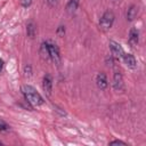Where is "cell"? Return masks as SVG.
Wrapping results in <instances>:
<instances>
[{
  "label": "cell",
  "instance_id": "13",
  "mask_svg": "<svg viewBox=\"0 0 146 146\" xmlns=\"http://www.w3.org/2000/svg\"><path fill=\"white\" fill-rule=\"evenodd\" d=\"M9 125L6 123V122H3V121H0V131H2V132H6V131H8L9 130Z\"/></svg>",
  "mask_w": 146,
  "mask_h": 146
},
{
  "label": "cell",
  "instance_id": "7",
  "mask_svg": "<svg viewBox=\"0 0 146 146\" xmlns=\"http://www.w3.org/2000/svg\"><path fill=\"white\" fill-rule=\"evenodd\" d=\"M96 84H97V87L99 88V89H102V90H104V89H106L107 88V86H108V82H107V78H106V74L105 73H99L98 75H97V78H96Z\"/></svg>",
  "mask_w": 146,
  "mask_h": 146
},
{
  "label": "cell",
  "instance_id": "10",
  "mask_svg": "<svg viewBox=\"0 0 146 146\" xmlns=\"http://www.w3.org/2000/svg\"><path fill=\"white\" fill-rule=\"evenodd\" d=\"M137 11H138V8L136 6H133V5L130 6V8L127 11V19L128 21H133L137 16Z\"/></svg>",
  "mask_w": 146,
  "mask_h": 146
},
{
  "label": "cell",
  "instance_id": "4",
  "mask_svg": "<svg viewBox=\"0 0 146 146\" xmlns=\"http://www.w3.org/2000/svg\"><path fill=\"white\" fill-rule=\"evenodd\" d=\"M108 44H110V48H111L112 55H113L115 58L120 59V58H122V57H123V55H124V51H123L122 47H121V46H120L117 42H115V41L111 40Z\"/></svg>",
  "mask_w": 146,
  "mask_h": 146
},
{
  "label": "cell",
  "instance_id": "11",
  "mask_svg": "<svg viewBox=\"0 0 146 146\" xmlns=\"http://www.w3.org/2000/svg\"><path fill=\"white\" fill-rule=\"evenodd\" d=\"M26 33H27V35L30 38H34V35L36 33V27H35V25H34L33 22H30L26 25Z\"/></svg>",
  "mask_w": 146,
  "mask_h": 146
},
{
  "label": "cell",
  "instance_id": "16",
  "mask_svg": "<svg viewBox=\"0 0 146 146\" xmlns=\"http://www.w3.org/2000/svg\"><path fill=\"white\" fill-rule=\"evenodd\" d=\"M110 145H127V144L121 141V140H113V141L110 143Z\"/></svg>",
  "mask_w": 146,
  "mask_h": 146
},
{
  "label": "cell",
  "instance_id": "15",
  "mask_svg": "<svg viewBox=\"0 0 146 146\" xmlns=\"http://www.w3.org/2000/svg\"><path fill=\"white\" fill-rule=\"evenodd\" d=\"M32 3V0H21V5L23 7H29Z\"/></svg>",
  "mask_w": 146,
  "mask_h": 146
},
{
  "label": "cell",
  "instance_id": "18",
  "mask_svg": "<svg viewBox=\"0 0 146 146\" xmlns=\"http://www.w3.org/2000/svg\"><path fill=\"white\" fill-rule=\"evenodd\" d=\"M47 2H48L49 6H51V7H54V6L57 5V0H47Z\"/></svg>",
  "mask_w": 146,
  "mask_h": 146
},
{
  "label": "cell",
  "instance_id": "8",
  "mask_svg": "<svg viewBox=\"0 0 146 146\" xmlns=\"http://www.w3.org/2000/svg\"><path fill=\"white\" fill-rule=\"evenodd\" d=\"M122 58H123V60H124V64H125L128 67H130V68H136V66H137V60H136V58H135L133 55H131V54H124Z\"/></svg>",
  "mask_w": 146,
  "mask_h": 146
},
{
  "label": "cell",
  "instance_id": "9",
  "mask_svg": "<svg viewBox=\"0 0 146 146\" xmlns=\"http://www.w3.org/2000/svg\"><path fill=\"white\" fill-rule=\"evenodd\" d=\"M138 40H139L138 30H137L136 27H132V29L130 30V32H129V43H130L132 47H135V46H137Z\"/></svg>",
  "mask_w": 146,
  "mask_h": 146
},
{
  "label": "cell",
  "instance_id": "19",
  "mask_svg": "<svg viewBox=\"0 0 146 146\" xmlns=\"http://www.w3.org/2000/svg\"><path fill=\"white\" fill-rule=\"evenodd\" d=\"M2 68H3V60H2L1 58H0V73H1Z\"/></svg>",
  "mask_w": 146,
  "mask_h": 146
},
{
  "label": "cell",
  "instance_id": "14",
  "mask_svg": "<svg viewBox=\"0 0 146 146\" xmlns=\"http://www.w3.org/2000/svg\"><path fill=\"white\" fill-rule=\"evenodd\" d=\"M64 33H65V29H64V26H59V27L57 29V34H58V36H63Z\"/></svg>",
  "mask_w": 146,
  "mask_h": 146
},
{
  "label": "cell",
  "instance_id": "2",
  "mask_svg": "<svg viewBox=\"0 0 146 146\" xmlns=\"http://www.w3.org/2000/svg\"><path fill=\"white\" fill-rule=\"evenodd\" d=\"M47 43V48H48V52H49V57L52 60V63H55L57 66L60 64V52H59V48L57 47L56 43L51 42V41H46Z\"/></svg>",
  "mask_w": 146,
  "mask_h": 146
},
{
  "label": "cell",
  "instance_id": "12",
  "mask_svg": "<svg viewBox=\"0 0 146 146\" xmlns=\"http://www.w3.org/2000/svg\"><path fill=\"white\" fill-rule=\"evenodd\" d=\"M78 6H79V0H70L67 6H66V10L72 14V13H74L76 10Z\"/></svg>",
  "mask_w": 146,
  "mask_h": 146
},
{
  "label": "cell",
  "instance_id": "17",
  "mask_svg": "<svg viewBox=\"0 0 146 146\" xmlns=\"http://www.w3.org/2000/svg\"><path fill=\"white\" fill-rule=\"evenodd\" d=\"M24 71H25V74L26 75H31V66L30 65H26L25 68H24Z\"/></svg>",
  "mask_w": 146,
  "mask_h": 146
},
{
  "label": "cell",
  "instance_id": "5",
  "mask_svg": "<svg viewBox=\"0 0 146 146\" xmlns=\"http://www.w3.org/2000/svg\"><path fill=\"white\" fill-rule=\"evenodd\" d=\"M113 88L116 91H123V89H124L123 78H122L120 72H114V75H113Z\"/></svg>",
  "mask_w": 146,
  "mask_h": 146
},
{
  "label": "cell",
  "instance_id": "1",
  "mask_svg": "<svg viewBox=\"0 0 146 146\" xmlns=\"http://www.w3.org/2000/svg\"><path fill=\"white\" fill-rule=\"evenodd\" d=\"M22 92L25 97V99L33 106H40L41 104H43V98L41 97V95L32 87V86H23L22 87Z\"/></svg>",
  "mask_w": 146,
  "mask_h": 146
},
{
  "label": "cell",
  "instance_id": "3",
  "mask_svg": "<svg viewBox=\"0 0 146 146\" xmlns=\"http://www.w3.org/2000/svg\"><path fill=\"white\" fill-rule=\"evenodd\" d=\"M114 14L112 11H106L103 14V16L100 17V21H99V26L102 30L106 31V30H110L114 23Z\"/></svg>",
  "mask_w": 146,
  "mask_h": 146
},
{
  "label": "cell",
  "instance_id": "6",
  "mask_svg": "<svg viewBox=\"0 0 146 146\" xmlns=\"http://www.w3.org/2000/svg\"><path fill=\"white\" fill-rule=\"evenodd\" d=\"M42 88L44 90V92H47V95H51V91H52V79L49 74H46L43 76V80H42Z\"/></svg>",
  "mask_w": 146,
  "mask_h": 146
}]
</instances>
